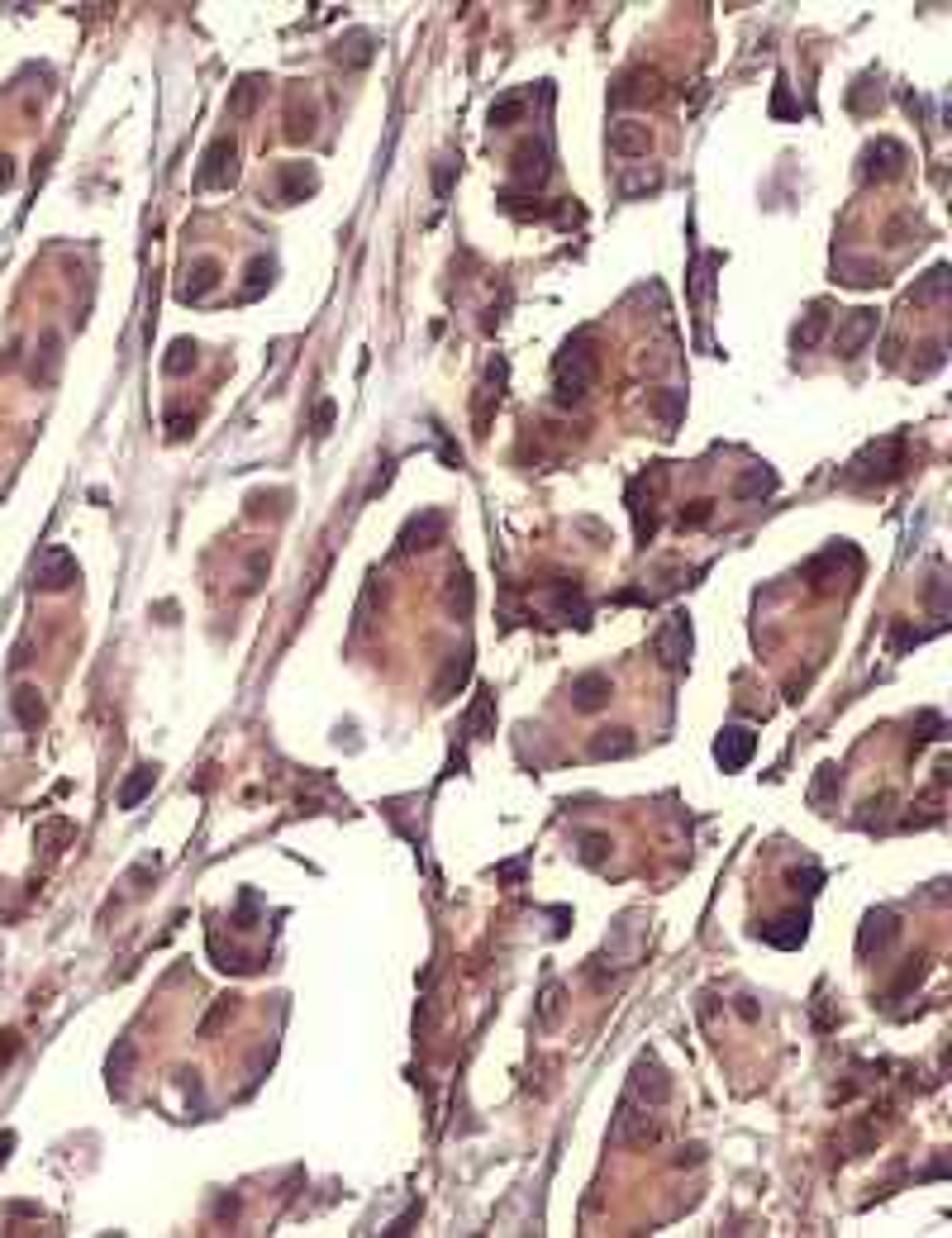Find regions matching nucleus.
<instances>
[{
  "instance_id": "f257e3e1",
  "label": "nucleus",
  "mask_w": 952,
  "mask_h": 1238,
  "mask_svg": "<svg viewBox=\"0 0 952 1238\" xmlns=\"http://www.w3.org/2000/svg\"><path fill=\"white\" fill-rule=\"evenodd\" d=\"M595 386V353L586 348V338L567 343V353L557 358V401H586V391Z\"/></svg>"
},
{
  "instance_id": "393cba45",
  "label": "nucleus",
  "mask_w": 952,
  "mask_h": 1238,
  "mask_svg": "<svg viewBox=\"0 0 952 1238\" xmlns=\"http://www.w3.org/2000/svg\"><path fill=\"white\" fill-rule=\"evenodd\" d=\"M943 291H948V267H933L929 282L919 291H910V300H933V295H943Z\"/></svg>"
},
{
  "instance_id": "ddd939ff",
  "label": "nucleus",
  "mask_w": 952,
  "mask_h": 1238,
  "mask_svg": "<svg viewBox=\"0 0 952 1238\" xmlns=\"http://www.w3.org/2000/svg\"><path fill=\"white\" fill-rule=\"evenodd\" d=\"M215 282H220V262L215 257H200L191 272H186V282H182V300H200V295H210L215 291Z\"/></svg>"
},
{
  "instance_id": "cd10ccee",
  "label": "nucleus",
  "mask_w": 952,
  "mask_h": 1238,
  "mask_svg": "<svg viewBox=\"0 0 952 1238\" xmlns=\"http://www.w3.org/2000/svg\"><path fill=\"white\" fill-rule=\"evenodd\" d=\"M129 1062H134V1043H119V1057H110V1086H124Z\"/></svg>"
},
{
  "instance_id": "6ab92c4d",
  "label": "nucleus",
  "mask_w": 952,
  "mask_h": 1238,
  "mask_svg": "<svg viewBox=\"0 0 952 1238\" xmlns=\"http://www.w3.org/2000/svg\"><path fill=\"white\" fill-rule=\"evenodd\" d=\"M448 605L462 610V615L472 610V577H467V572H453V577H448Z\"/></svg>"
},
{
  "instance_id": "aec40b11",
  "label": "nucleus",
  "mask_w": 952,
  "mask_h": 1238,
  "mask_svg": "<svg viewBox=\"0 0 952 1238\" xmlns=\"http://www.w3.org/2000/svg\"><path fill=\"white\" fill-rule=\"evenodd\" d=\"M519 114H524V101H519V96H500V101L491 106V124H496V129H505V124H514Z\"/></svg>"
},
{
  "instance_id": "b1692460",
  "label": "nucleus",
  "mask_w": 952,
  "mask_h": 1238,
  "mask_svg": "<svg viewBox=\"0 0 952 1238\" xmlns=\"http://www.w3.org/2000/svg\"><path fill=\"white\" fill-rule=\"evenodd\" d=\"M162 367H167L172 376H182L186 367H195V343H186V338H182V343H172V353H167V363H162Z\"/></svg>"
},
{
  "instance_id": "4be33fe9",
  "label": "nucleus",
  "mask_w": 952,
  "mask_h": 1238,
  "mask_svg": "<svg viewBox=\"0 0 952 1238\" xmlns=\"http://www.w3.org/2000/svg\"><path fill=\"white\" fill-rule=\"evenodd\" d=\"M467 733H472V738H486V733H491V695H481V700L472 705V715H467Z\"/></svg>"
},
{
  "instance_id": "4468645a",
  "label": "nucleus",
  "mask_w": 952,
  "mask_h": 1238,
  "mask_svg": "<svg viewBox=\"0 0 952 1238\" xmlns=\"http://www.w3.org/2000/svg\"><path fill=\"white\" fill-rule=\"evenodd\" d=\"M590 753L595 758H624V753H633V733L628 729H605V733H595Z\"/></svg>"
},
{
  "instance_id": "423d86ee",
  "label": "nucleus",
  "mask_w": 952,
  "mask_h": 1238,
  "mask_svg": "<svg viewBox=\"0 0 952 1238\" xmlns=\"http://www.w3.org/2000/svg\"><path fill=\"white\" fill-rule=\"evenodd\" d=\"M229 177H234V139L224 134V139H215V148L205 153V167L195 172V186L210 191V186H224Z\"/></svg>"
},
{
  "instance_id": "9b49d317",
  "label": "nucleus",
  "mask_w": 952,
  "mask_h": 1238,
  "mask_svg": "<svg viewBox=\"0 0 952 1238\" xmlns=\"http://www.w3.org/2000/svg\"><path fill=\"white\" fill-rule=\"evenodd\" d=\"M805 924H809L805 910H791V914H781L776 924H767V929H762V939L776 944V948H801V944H805Z\"/></svg>"
},
{
  "instance_id": "c756f323",
  "label": "nucleus",
  "mask_w": 952,
  "mask_h": 1238,
  "mask_svg": "<svg viewBox=\"0 0 952 1238\" xmlns=\"http://www.w3.org/2000/svg\"><path fill=\"white\" fill-rule=\"evenodd\" d=\"M10 182H15V167H10V157H5V153H0V191H5V186H10Z\"/></svg>"
},
{
  "instance_id": "f3484780",
  "label": "nucleus",
  "mask_w": 952,
  "mask_h": 1238,
  "mask_svg": "<svg viewBox=\"0 0 952 1238\" xmlns=\"http://www.w3.org/2000/svg\"><path fill=\"white\" fill-rule=\"evenodd\" d=\"M10 705H15V715H20V725H24V729H34L38 720H43V700H38L34 686H20V691L10 695Z\"/></svg>"
},
{
  "instance_id": "a211bd4d",
  "label": "nucleus",
  "mask_w": 952,
  "mask_h": 1238,
  "mask_svg": "<svg viewBox=\"0 0 952 1238\" xmlns=\"http://www.w3.org/2000/svg\"><path fill=\"white\" fill-rule=\"evenodd\" d=\"M467 672H472V657H467V653L457 657V662H448V672H443L439 686H434V691H439V700H448L453 691H462V686H467Z\"/></svg>"
},
{
  "instance_id": "7ed1b4c3",
  "label": "nucleus",
  "mask_w": 952,
  "mask_h": 1238,
  "mask_svg": "<svg viewBox=\"0 0 952 1238\" xmlns=\"http://www.w3.org/2000/svg\"><path fill=\"white\" fill-rule=\"evenodd\" d=\"M653 648H658L662 667H681L686 653H691V624H686V615H667V624L653 639Z\"/></svg>"
},
{
  "instance_id": "a878e982",
  "label": "nucleus",
  "mask_w": 952,
  "mask_h": 1238,
  "mask_svg": "<svg viewBox=\"0 0 952 1238\" xmlns=\"http://www.w3.org/2000/svg\"><path fill=\"white\" fill-rule=\"evenodd\" d=\"M824 325H829V320L814 310V315L805 320V329H796V348H814V343H819V333H824Z\"/></svg>"
},
{
  "instance_id": "2eb2a0df",
  "label": "nucleus",
  "mask_w": 952,
  "mask_h": 1238,
  "mask_svg": "<svg viewBox=\"0 0 952 1238\" xmlns=\"http://www.w3.org/2000/svg\"><path fill=\"white\" fill-rule=\"evenodd\" d=\"M895 929H900V924H895V914H890V910H877L872 919H867V929H862V952H867L872 944H877V948L890 944V939H895Z\"/></svg>"
},
{
  "instance_id": "dca6fc26",
  "label": "nucleus",
  "mask_w": 952,
  "mask_h": 1238,
  "mask_svg": "<svg viewBox=\"0 0 952 1238\" xmlns=\"http://www.w3.org/2000/svg\"><path fill=\"white\" fill-rule=\"evenodd\" d=\"M152 781H157V772H152V767H139V772L124 781V791H119V810H134V805L152 791Z\"/></svg>"
},
{
  "instance_id": "5701e85b",
  "label": "nucleus",
  "mask_w": 952,
  "mask_h": 1238,
  "mask_svg": "<svg viewBox=\"0 0 952 1238\" xmlns=\"http://www.w3.org/2000/svg\"><path fill=\"white\" fill-rule=\"evenodd\" d=\"M658 186H662L658 172H628V177L620 182V196L628 200V196H638V191H658Z\"/></svg>"
},
{
  "instance_id": "6e6552de",
  "label": "nucleus",
  "mask_w": 952,
  "mask_h": 1238,
  "mask_svg": "<svg viewBox=\"0 0 952 1238\" xmlns=\"http://www.w3.org/2000/svg\"><path fill=\"white\" fill-rule=\"evenodd\" d=\"M610 695H615V686H610V677H605V672H586V677H577V682H572V705H577V710H586V715L605 710V705H610Z\"/></svg>"
},
{
  "instance_id": "0eeeda50",
  "label": "nucleus",
  "mask_w": 952,
  "mask_h": 1238,
  "mask_svg": "<svg viewBox=\"0 0 952 1238\" xmlns=\"http://www.w3.org/2000/svg\"><path fill=\"white\" fill-rule=\"evenodd\" d=\"M753 748H757V733H753V729H724L719 743H714V758L724 763V772H738V767L753 758Z\"/></svg>"
},
{
  "instance_id": "412c9836",
  "label": "nucleus",
  "mask_w": 952,
  "mask_h": 1238,
  "mask_svg": "<svg viewBox=\"0 0 952 1238\" xmlns=\"http://www.w3.org/2000/svg\"><path fill=\"white\" fill-rule=\"evenodd\" d=\"M771 486H776V476H771L767 467H753V472L738 481V496H767Z\"/></svg>"
},
{
  "instance_id": "bb28decb",
  "label": "nucleus",
  "mask_w": 952,
  "mask_h": 1238,
  "mask_svg": "<svg viewBox=\"0 0 952 1238\" xmlns=\"http://www.w3.org/2000/svg\"><path fill=\"white\" fill-rule=\"evenodd\" d=\"M605 848H610V838H600V834H586V838H582V862H590V867H600V858H605Z\"/></svg>"
},
{
  "instance_id": "f8f14e48",
  "label": "nucleus",
  "mask_w": 952,
  "mask_h": 1238,
  "mask_svg": "<svg viewBox=\"0 0 952 1238\" xmlns=\"http://www.w3.org/2000/svg\"><path fill=\"white\" fill-rule=\"evenodd\" d=\"M443 510H424V519H410L401 534V553H414V548H429V539H439L443 534Z\"/></svg>"
},
{
  "instance_id": "39448f33",
  "label": "nucleus",
  "mask_w": 952,
  "mask_h": 1238,
  "mask_svg": "<svg viewBox=\"0 0 952 1238\" xmlns=\"http://www.w3.org/2000/svg\"><path fill=\"white\" fill-rule=\"evenodd\" d=\"M653 144V134H648V124H638V119H620V124H610V153L624 157V162H633V157H643Z\"/></svg>"
},
{
  "instance_id": "c85d7f7f",
  "label": "nucleus",
  "mask_w": 952,
  "mask_h": 1238,
  "mask_svg": "<svg viewBox=\"0 0 952 1238\" xmlns=\"http://www.w3.org/2000/svg\"><path fill=\"white\" fill-rule=\"evenodd\" d=\"M705 519H710V501H696V510L681 514V524H705Z\"/></svg>"
},
{
  "instance_id": "9d476101",
  "label": "nucleus",
  "mask_w": 952,
  "mask_h": 1238,
  "mask_svg": "<svg viewBox=\"0 0 952 1238\" xmlns=\"http://www.w3.org/2000/svg\"><path fill=\"white\" fill-rule=\"evenodd\" d=\"M310 191H315V172H310L305 162H295V167H281V172H277V200H281V205L305 200Z\"/></svg>"
},
{
  "instance_id": "20e7f679",
  "label": "nucleus",
  "mask_w": 952,
  "mask_h": 1238,
  "mask_svg": "<svg viewBox=\"0 0 952 1238\" xmlns=\"http://www.w3.org/2000/svg\"><path fill=\"white\" fill-rule=\"evenodd\" d=\"M514 177H519L524 186H543V182H548V177H552V148H548V139L514 148Z\"/></svg>"
},
{
  "instance_id": "1a4fd4ad",
  "label": "nucleus",
  "mask_w": 952,
  "mask_h": 1238,
  "mask_svg": "<svg viewBox=\"0 0 952 1238\" xmlns=\"http://www.w3.org/2000/svg\"><path fill=\"white\" fill-rule=\"evenodd\" d=\"M872 333H877V315H872V310H852L834 343H839L843 358H857V353L867 348V338H872Z\"/></svg>"
},
{
  "instance_id": "f03ea898",
  "label": "nucleus",
  "mask_w": 952,
  "mask_h": 1238,
  "mask_svg": "<svg viewBox=\"0 0 952 1238\" xmlns=\"http://www.w3.org/2000/svg\"><path fill=\"white\" fill-rule=\"evenodd\" d=\"M72 582H81L76 557L63 544H48L43 553H38V562H34V586H43V591H67Z\"/></svg>"
}]
</instances>
